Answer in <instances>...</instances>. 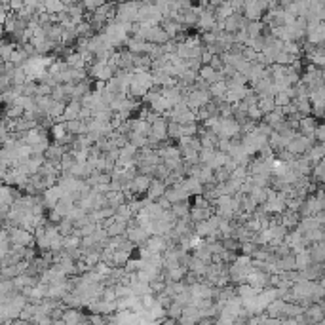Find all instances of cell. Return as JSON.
<instances>
[{
  "label": "cell",
  "mask_w": 325,
  "mask_h": 325,
  "mask_svg": "<svg viewBox=\"0 0 325 325\" xmlns=\"http://www.w3.org/2000/svg\"><path fill=\"white\" fill-rule=\"evenodd\" d=\"M137 10H139V0H122L120 4H116L114 19L122 21V23H135Z\"/></svg>",
  "instance_id": "7a4b0ae2"
},
{
  "label": "cell",
  "mask_w": 325,
  "mask_h": 325,
  "mask_svg": "<svg viewBox=\"0 0 325 325\" xmlns=\"http://www.w3.org/2000/svg\"><path fill=\"white\" fill-rule=\"evenodd\" d=\"M164 196L167 198V202H169V204H175V202H185V200L190 198V194L186 192L185 188L181 186V181H179V183H175V185L166 186Z\"/></svg>",
  "instance_id": "5b68a950"
},
{
  "label": "cell",
  "mask_w": 325,
  "mask_h": 325,
  "mask_svg": "<svg viewBox=\"0 0 325 325\" xmlns=\"http://www.w3.org/2000/svg\"><path fill=\"white\" fill-rule=\"evenodd\" d=\"M160 27H162V29L166 31L167 36H169V38H173L175 34H179L181 31H186V29H185V27H183V25H181L179 21L171 19V17H164V19L160 21Z\"/></svg>",
  "instance_id": "ac0fdd59"
},
{
  "label": "cell",
  "mask_w": 325,
  "mask_h": 325,
  "mask_svg": "<svg viewBox=\"0 0 325 325\" xmlns=\"http://www.w3.org/2000/svg\"><path fill=\"white\" fill-rule=\"evenodd\" d=\"M181 137V124L179 122H173V120H167V139L177 141Z\"/></svg>",
  "instance_id": "f546056e"
},
{
  "label": "cell",
  "mask_w": 325,
  "mask_h": 325,
  "mask_svg": "<svg viewBox=\"0 0 325 325\" xmlns=\"http://www.w3.org/2000/svg\"><path fill=\"white\" fill-rule=\"evenodd\" d=\"M132 132L141 133V135H146V137H148V133H150V124L143 118H132Z\"/></svg>",
  "instance_id": "cb8c5ba5"
},
{
  "label": "cell",
  "mask_w": 325,
  "mask_h": 325,
  "mask_svg": "<svg viewBox=\"0 0 325 325\" xmlns=\"http://www.w3.org/2000/svg\"><path fill=\"white\" fill-rule=\"evenodd\" d=\"M198 133V122H190V124H181V137H192Z\"/></svg>",
  "instance_id": "1f68e13d"
},
{
  "label": "cell",
  "mask_w": 325,
  "mask_h": 325,
  "mask_svg": "<svg viewBox=\"0 0 325 325\" xmlns=\"http://www.w3.org/2000/svg\"><path fill=\"white\" fill-rule=\"evenodd\" d=\"M314 143V137H306V135H302V133H297L295 137H291L289 139V143H287V150L291 154H295V156H305L306 150L312 146Z\"/></svg>",
  "instance_id": "277c9868"
},
{
  "label": "cell",
  "mask_w": 325,
  "mask_h": 325,
  "mask_svg": "<svg viewBox=\"0 0 325 325\" xmlns=\"http://www.w3.org/2000/svg\"><path fill=\"white\" fill-rule=\"evenodd\" d=\"M34 101H36V109L42 111L44 114L50 113V109H52L53 105L52 95H34Z\"/></svg>",
  "instance_id": "484cf974"
},
{
  "label": "cell",
  "mask_w": 325,
  "mask_h": 325,
  "mask_svg": "<svg viewBox=\"0 0 325 325\" xmlns=\"http://www.w3.org/2000/svg\"><path fill=\"white\" fill-rule=\"evenodd\" d=\"M266 188H268V186H255L253 185V188L249 190L247 196H251V198L261 206V204H265L266 202Z\"/></svg>",
  "instance_id": "83f0119b"
},
{
  "label": "cell",
  "mask_w": 325,
  "mask_h": 325,
  "mask_svg": "<svg viewBox=\"0 0 325 325\" xmlns=\"http://www.w3.org/2000/svg\"><path fill=\"white\" fill-rule=\"evenodd\" d=\"M247 118L255 120V122H261V118H263V111H261L257 105L247 106Z\"/></svg>",
  "instance_id": "d6a6232c"
},
{
  "label": "cell",
  "mask_w": 325,
  "mask_h": 325,
  "mask_svg": "<svg viewBox=\"0 0 325 325\" xmlns=\"http://www.w3.org/2000/svg\"><path fill=\"white\" fill-rule=\"evenodd\" d=\"M93 169L90 167V164L88 162H74L73 166L69 167L65 173H69V175H73L74 179H86L88 175L92 173Z\"/></svg>",
  "instance_id": "5bb4252c"
},
{
  "label": "cell",
  "mask_w": 325,
  "mask_h": 325,
  "mask_svg": "<svg viewBox=\"0 0 325 325\" xmlns=\"http://www.w3.org/2000/svg\"><path fill=\"white\" fill-rule=\"evenodd\" d=\"M153 86L154 84L150 71H133L132 82H129V88H127V95H132L135 99H141Z\"/></svg>",
  "instance_id": "6da1fadb"
},
{
  "label": "cell",
  "mask_w": 325,
  "mask_h": 325,
  "mask_svg": "<svg viewBox=\"0 0 325 325\" xmlns=\"http://www.w3.org/2000/svg\"><path fill=\"white\" fill-rule=\"evenodd\" d=\"M323 154H325V146L323 143H318V141H314L312 146L306 150V158L310 160L312 164H316V162H319V160H323Z\"/></svg>",
  "instance_id": "ffe728a7"
},
{
  "label": "cell",
  "mask_w": 325,
  "mask_h": 325,
  "mask_svg": "<svg viewBox=\"0 0 325 325\" xmlns=\"http://www.w3.org/2000/svg\"><path fill=\"white\" fill-rule=\"evenodd\" d=\"M148 135L156 137L158 141L167 139V118L164 114H160L158 118L150 122V133H148Z\"/></svg>",
  "instance_id": "ba28073f"
},
{
  "label": "cell",
  "mask_w": 325,
  "mask_h": 325,
  "mask_svg": "<svg viewBox=\"0 0 325 325\" xmlns=\"http://www.w3.org/2000/svg\"><path fill=\"white\" fill-rule=\"evenodd\" d=\"M150 181H153V177H148V175H143V173H135L133 181L129 183V190H132L135 196H143V194L146 192L148 185H150Z\"/></svg>",
  "instance_id": "9c48e42d"
},
{
  "label": "cell",
  "mask_w": 325,
  "mask_h": 325,
  "mask_svg": "<svg viewBox=\"0 0 325 325\" xmlns=\"http://www.w3.org/2000/svg\"><path fill=\"white\" fill-rule=\"evenodd\" d=\"M52 93V86H48L44 82H38L36 84V93L34 95H50Z\"/></svg>",
  "instance_id": "e575fe53"
},
{
  "label": "cell",
  "mask_w": 325,
  "mask_h": 325,
  "mask_svg": "<svg viewBox=\"0 0 325 325\" xmlns=\"http://www.w3.org/2000/svg\"><path fill=\"white\" fill-rule=\"evenodd\" d=\"M312 263H323L325 261V242H312L306 246Z\"/></svg>",
  "instance_id": "e0dca14e"
},
{
  "label": "cell",
  "mask_w": 325,
  "mask_h": 325,
  "mask_svg": "<svg viewBox=\"0 0 325 325\" xmlns=\"http://www.w3.org/2000/svg\"><path fill=\"white\" fill-rule=\"evenodd\" d=\"M65 127H67V132L73 133V135H84V133L88 132L86 120H80V118L67 120V122H65Z\"/></svg>",
  "instance_id": "d6986e66"
},
{
  "label": "cell",
  "mask_w": 325,
  "mask_h": 325,
  "mask_svg": "<svg viewBox=\"0 0 325 325\" xmlns=\"http://www.w3.org/2000/svg\"><path fill=\"white\" fill-rule=\"evenodd\" d=\"M0 228H2V219H0Z\"/></svg>",
  "instance_id": "8d00e7d4"
},
{
  "label": "cell",
  "mask_w": 325,
  "mask_h": 325,
  "mask_svg": "<svg viewBox=\"0 0 325 325\" xmlns=\"http://www.w3.org/2000/svg\"><path fill=\"white\" fill-rule=\"evenodd\" d=\"M169 209H171L173 215H175L177 219H181V217H186V215H188V211H190V204H188V200H185V202H175V204H171Z\"/></svg>",
  "instance_id": "d4e9b609"
},
{
  "label": "cell",
  "mask_w": 325,
  "mask_h": 325,
  "mask_svg": "<svg viewBox=\"0 0 325 325\" xmlns=\"http://www.w3.org/2000/svg\"><path fill=\"white\" fill-rule=\"evenodd\" d=\"M299 272L300 276H302V279H312V281H316V279L323 278V263H310L306 268H302Z\"/></svg>",
  "instance_id": "7c38bea8"
},
{
  "label": "cell",
  "mask_w": 325,
  "mask_h": 325,
  "mask_svg": "<svg viewBox=\"0 0 325 325\" xmlns=\"http://www.w3.org/2000/svg\"><path fill=\"white\" fill-rule=\"evenodd\" d=\"M164 190H166V183L153 177V181H150V185H148L145 194H146V198L154 202V200H158L160 196H164Z\"/></svg>",
  "instance_id": "2e32d148"
},
{
  "label": "cell",
  "mask_w": 325,
  "mask_h": 325,
  "mask_svg": "<svg viewBox=\"0 0 325 325\" xmlns=\"http://www.w3.org/2000/svg\"><path fill=\"white\" fill-rule=\"evenodd\" d=\"M312 263V259H310V253H308V249H300L299 253H295V268L297 270H302V268H306V266Z\"/></svg>",
  "instance_id": "7402d4cb"
},
{
  "label": "cell",
  "mask_w": 325,
  "mask_h": 325,
  "mask_svg": "<svg viewBox=\"0 0 325 325\" xmlns=\"http://www.w3.org/2000/svg\"><path fill=\"white\" fill-rule=\"evenodd\" d=\"M69 148H67L65 145H61V143H50L48 145V148L44 150V158H46V162H52V164H55V166H59V160L61 156L67 153Z\"/></svg>",
  "instance_id": "52a82bcc"
},
{
  "label": "cell",
  "mask_w": 325,
  "mask_h": 325,
  "mask_svg": "<svg viewBox=\"0 0 325 325\" xmlns=\"http://www.w3.org/2000/svg\"><path fill=\"white\" fill-rule=\"evenodd\" d=\"M266 23L263 19L259 21H247V27H246V33L249 38H253V36H259V34H263L266 31Z\"/></svg>",
  "instance_id": "44dd1931"
},
{
  "label": "cell",
  "mask_w": 325,
  "mask_h": 325,
  "mask_svg": "<svg viewBox=\"0 0 325 325\" xmlns=\"http://www.w3.org/2000/svg\"><path fill=\"white\" fill-rule=\"evenodd\" d=\"M194 177H198V179L202 181V185H206V183L213 181V169L209 166H204V164H200V169H198V173H196Z\"/></svg>",
  "instance_id": "f1b7e54d"
},
{
  "label": "cell",
  "mask_w": 325,
  "mask_h": 325,
  "mask_svg": "<svg viewBox=\"0 0 325 325\" xmlns=\"http://www.w3.org/2000/svg\"><path fill=\"white\" fill-rule=\"evenodd\" d=\"M145 40L146 42H150V44H156V46H162V44H166L167 40H169V36H167V33L158 25H150L148 29H146V34H145Z\"/></svg>",
  "instance_id": "8992f818"
},
{
  "label": "cell",
  "mask_w": 325,
  "mask_h": 325,
  "mask_svg": "<svg viewBox=\"0 0 325 325\" xmlns=\"http://www.w3.org/2000/svg\"><path fill=\"white\" fill-rule=\"evenodd\" d=\"M6 230L12 246H34V234L31 230H25L21 226H12Z\"/></svg>",
  "instance_id": "3957f363"
},
{
  "label": "cell",
  "mask_w": 325,
  "mask_h": 325,
  "mask_svg": "<svg viewBox=\"0 0 325 325\" xmlns=\"http://www.w3.org/2000/svg\"><path fill=\"white\" fill-rule=\"evenodd\" d=\"M127 141H129L133 146H137V148H143V146H146V135H141V133L129 132V133H127Z\"/></svg>",
  "instance_id": "4dcf8cb0"
},
{
  "label": "cell",
  "mask_w": 325,
  "mask_h": 325,
  "mask_svg": "<svg viewBox=\"0 0 325 325\" xmlns=\"http://www.w3.org/2000/svg\"><path fill=\"white\" fill-rule=\"evenodd\" d=\"M181 186L190 194V198L196 196V194H202V190H204L202 181H200L198 177H194V175H186V177H183V179H181Z\"/></svg>",
  "instance_id": "30bf717a"
},
{
  "label": "cell",
  "mask_w": 325,
  "mask_h": 325,
  "mask_svg": "<svg viewBox=\"0 0 325 325\" xmlns=\"http://www.w3.org/2000/svg\"><path fill=\"white\" fill-rule=\"evenodd\" d=\"M312 137H314V141H318V143H323L325 141V126L321 122H318V126L314 127Z\"/></svg>",
  "instance_id": "836d02e7"
},
{
  "label": "cell",
  "mask_w": 325,
  "mask_h": 325,
  "mask_svg": "<svg viewBox=\"0 0 325 325\" xmlns=\"http://www.w3.org/2000/svg\"><path fill=\"white\" fill-rule=\"evenodd\" d=\"M299 219H300L299 211H293V209H287V207L278 215L279 225H284L287 230H293L297 226V223H299Z\"/></svg>",
  "instance_id": "8fae6325"
},
{
  "label": "cell",
  "mask_w": 325,
  "mask_h": 325,
  "mask_svg": "<svg viewBox=\"0 0 325 325\" xmlns=\"http://www.w3.org/2000/svg\"><path fill=\"white\" fill-rule=\"evenodd\" d=\"M257 106H259L263 114L270 113L276 109V103H274V95H259V99H257Z\"/></svg>",
  "instance_id": "603a6c76"
},
{
  "label": "cell",
  "mask_w": 325,
  "mask_h": 325,
  "mask_svg": "<svg viewBox=\"0 0 325 325\" xmlns=\"http://www.w3.org/2000/svg\"><path fill=\"white\" fill-rule=\"evenodd\" d=\"M198 76L202 80H206L207 84H213V82H217V80H225L223 78V74L217 71V69H213L211 65H202L198 69Z\"/></svg>",
  "instance_id": "9a60e30c"
},
{
  "label": "cell",
  "mask_w": 325,
  "mask_h": 325,
  "mask_svg": "<svg viewBox=\"0 0 325 325\" xmlns=\"http://www.w3.org/2000/svg\"><path fill=\"white\" fill-rule=\"evenodd\" d=\"M61 321H63V323H88V316H84L78 308H69V306H67L65 310H63Z\"/></svg>",
  "instance_id": "4fadbf2b"
},
{
  "label": "cell",
  "mask_w": 325,
  "mask_h": 325,
  "mask_svg": "<svg viewBox=\"0 0 325 325\" xmlns=\"http://www.w3.org/2000/svg\"><path fill=\"white\" fill-rule=\"evenodd\" d=\"M209 65H211L213 69H217V71H219L221 67H223V61H221V55H213L211 61H209Z\"/></svg>",
  "instance_id": "d590c367"
},
{
  "label": "cell",
  "mask_w": 325,
  "mask_h": 325,
  "mask_svg": "<svg viewBox=\"0 0 325 325\" xmlns=\"http://www.w3.org/2000/svg\"><path fill=\"white\" fill-rule=\"evenodd\" d=\"M133 251H127V249H114L113 253V265L114 266H124L126 261L132 257Z\"/></svg>",
  "instance_id": "4316f807"
}]
</instances>
